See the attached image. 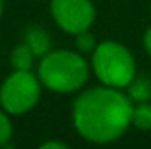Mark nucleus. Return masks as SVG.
I'll return each mask as SVG.
<instances>
[{
  "mask_svg": "<svg viewBox=\"0 0 151 149\" xmlns=\"http://www.w3.org/2000/svg\"><path fill=\"white\" fill-rule=\"evenodd\" d=\"M134 102L123 90L95 86L84 90L72 104L76 132L91 144H111L132 126Z\"/></svg>",
  "mask_w": 151,
  "mask_h": 149,
  "instance_id": "f257e3e1",
  "label": "nucleus"
},
{
  "mask_svg": "<svg viewBox=\"0 0 151 149\" xmlns=\"http://www.w3.org/2000/svg\"><path fill=\"white\" fill-rule=\"evenodd\" d=\"M90 70L91 67L83 53L70 49H51L40 58L37 77L46 90L69 95L83 90L88 82Z\"/></svg>",
  "mask_w": 151,
  "mask_h": 149,
  "instance_id": "f03ea898",
  "label": "nucleus"
},
{
  "mask_svg": "<svg viewBox=\"0 0 151 149\" xmlns=\"http://www.w3.org/2000/svg\"><path fill=\"white\" fill-rule=\"evenodd\" d=\"M91 72L104 86L125 90L137 75V65L132 51L116 40L99 42L91 53Z\"/></svg>",
  "mask_w": 151,
  "mask_h": 149,
  "instance_id": "7ed1b4c3",
  "label": "nucleus"
},
{
  "mask_svg": "<svg viewBox=\"0 0 151 149\" xmlns=\"http://www.w3.org/2000/svg\"><path fill=\"white\" fill-rule=\"evenodd\" d=\"M42 84L32 70H12L0 86V107L9 116H23L40 100Z\"/></svg>",
  "mask_w": 151,
  "mask_h": 149,
  "instance_id": "20e7f679",
  "label": "nucleus"
},
{
  "mask_svg": "<svg viewBox=\"0 0 151 149\" xmlns=\"http://www.w3.org/2000/svg\"><path fill=\"white\" fill-rule=\"evenodd\" d=\"M49 12L58 28L70 35L90 30L97 18L91 0H49Z\"/></svg>",
  "mask_w": 151,
  "mask_h": 149,
  "instance_id": "39448f33",
  "label": "nucleus"
},
{
  "mask_svg": "<svg viewBox=\"0 0 151 149\" xmlns=\"http://www.w3.org/2000/svg\"><path fill=\"white\" fill-rule=\"evenodd\" d=\"M23 42L28 44V47L34 51V54L37 56L39 60L42 56H46L53 49V42H51L49 34L44 28H40V27H30V28H27Z\"/></svg>",
  "mask_w": 151,
  "mask_h": 149,
  "instance_id": "423d86ee",
  "label": "nucleus"
},
{
  "mask_svg": "<svg viewBox=\"0 0 151 149\" xmlns=\"http://www.w3.org/2000/svg\"><path fill=\"white\" fill-rule=\"evenodd\" d=\"M35 58H37V56H35L34 51L28 47V44H27V42H21V44H18V46L11 51L9 62H11V67H12L14 70H32Z\"/></svg>",
  "mask_w": 151,
  "mask_h": 149,
  "instance_id": "0eeeda50",
  "label": "nucleus"
},
{
  "mask_svg": "<svg viewBox=\"0 0 151 149\" xmlns=\"http://www.w3.org/2000/svg\"><path fill=\"white\" fill-rule=\"evenodd\" d=\"M127 95L134 104L151 102V79L146 75H135L127 86Z\"/></svg>",
  "mask_w": 151,
  "mask_h": 149,
  "instance_id": "6e6552de",
  "label": "nucleus"
},
{
  "mask_svg": "<svg viewBox=\"0 0 151 149\" xmlns=\"http://www.w3.org/2000/svg\"><path fill=\"white\" fill-rule=\"evenodd\" d=\"M132 126L142 132L151 130V102L134 104L132 109Z\"/></svg>",
  "mask_w": 151,
  "mask_h": 149,
  "instance_id": "1a4fd4ad",
  "label": "nucleus"
},
{
  "mask_svg": "<svg viewBox=\"0 0 151 149\" xmlns=\"http://www.w3.org/2000/svg\"><path fill=\"white\" fill-rule=\"evenodd\" d=\"M97 44H99L97 39H95V35L90 30H84V32L76 35V49L79 53H83V54H91L95 51Z\"/></svg>",
  "mask_w": 151,
  "mask_h": 149,
  "instance_id": "9d476101",
  "label": "nucleus"
},
{
  "mask_svg": "<svg viewBox=\"0 0 151 149\" xmlns=\"http://www.w3.org/2000/svg\"><path fill=\"white\" fill-rule=\"evenodd\" d=\"M12 123H11V117L9 114L0 109V148H9V142L12 139Z\"/></svg>",
  "mask_w": 151,
  "mask_h": 149,
  "instance_id": "9b49d317",
  "label": "nucleus"
},
{
  "mask_svg": "<svg viewBox=\"0 0 151 149\" xmlns=\"http://www.w3.org/2000/svg\"><path fill=\"white\" fill-rule=\"evenodd\" d=\"M69 146L63 144V142H58V140H47L44 144H40V149H67Z\"/></svg>",
  "mask_w": 151,
  "mask_h": 149,
  "instance_id": "f8f14e48",
  "label": "nucleus"
},
{
  "mask_svg": "<svg viewBox=\"0 0 151 149\" xmlns=\"http://www.w3.org/2000/svg\"><path fill=\"white\" fill-rule=\"evenodd\" d=\"M142 44H144V49H146L148 56L151 58V27L146 30V34H144V37H142Z\"/></svg>",
  "mask_w": 151,
  "mask_h": 149,
  "instance_id": "ddd939ff",
  "label": "nucleus"
},
{
  "mask_svg": "<svg viewBox=\"0 0 151 149\" xmlns=\"http://www.w3.org/2000/svg\"><path fill=\"white\" fill-rule=\"evenodd\" d=\"M2 12H4V0H0V18H2Z\"/></svg>",
  "mask_w": 151,
  "mask_h": 149,
  "instance_id": "4468645a",
  "label": "nucleus"
},
{
  "mask_svg": "<svg viewBox=\"0 0 151 149\" xmlns=\"http://www.w3.org/2000/svg\"><path fill=\"white\" fill-rule=\"evenodd\" d=\"M150 12H151V5H150Z\"/></svg>",
  "mask_w": 151,
  "mask_h": 149,
  "instance_id": "2eb2a0df",
  "label": "nucleus"
}]
</instances>
